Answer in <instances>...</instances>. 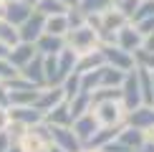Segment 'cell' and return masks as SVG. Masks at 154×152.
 Instances as JSON below:
<instances>
[{"mask_svg":"<svg viewBox=\"0 0 154 152\" xmlns=\"http://www.w3.org/2000/svg\"><path fill=\"white\" fill-rule=\"evenodd\" d=\"M66 46L73 48L76 53H86V51H94L101 46V38L88 23H83V25H76V28H71L66 33Z\"/></svg>","mask_w":154,"mask_h":152,"instance_id":"6da1fadb","label":"cell"},{"mask_svg":"<svg viewBox=\"0 0 154 152\" xmlns=\"http://www.w3.org/2000/svg\"><path fill=\"white\" fill-rule=\"evenodd\" d=\"M23 152H46L51 147V129L46 122H38V124H30L28 129L23 132V137L18 139Z\"/></svg>","mask_w":154,"mask_h":152,"instance_id":"7a4b0ae2","label":"cell"},{"mask_svg":"<svg viewBox=\"0 0 154 152\" xmlns=\"http://www.w3.org/2000/svg\"><path fill=\"white\" fill-rule=\"evenodd\" d=\"M91 114L96 117V122L101 127H111V124H124L126 109L121 104V99H106V101L91 104Z\"/></svg>","mask_w":154,"mask_h":152,"instance_id":"3957f363","label":"cell"},{"mask_svg":"<svg viewBox=\"0 0 154 152\" xmlns=\"http://www.w3.org/2000/svg\"><path fill=\"white\" fill-rule=\"evenodd\" d=\"M48 129H51V144H56V147H61L66 152H81L83 150L81 139L76 137L71 124H48Z\"/></svg>","mask_w":154,"mask_h":152,"instance_id":"277c9868","label":"cell"},{"mask_svg":"<svg viewBox=\"0 0 154 152\" xmlns=\"http://www.w3.org/2000/svg\"><path fill=\"white\" fill-rule=\"evenodd\" d=\"M99 48H101V56H104V63H109V66H114V68L129 71V68L137 66V61H134V53L124 51L121 46H116V43H101Z\"/></svg>","mask_w":154,"mask_h":152,"instance_id":"5b68a950","label":"cell"},{"mask_svg":"<svg viewBox=\"0 0 154 152\" xmlns=\"http://www.w3.org/2000/svg\"><path fill=\"white\" fill-rule=\"evenodd\" d=\"M121 104H124V109L129 112L134 106L144 104L142 101V91H139V79H137V66L129 68L124 76V81H121Z\"/></svg>","mask_w":154,"mask_h":152,"instance_id":"8992f818","label":"cell"},{"mask_svg":"<svg viewBox=\"0 0 154 152\" xmlns=\"http://www.w3.org/2000/svg\"><path fill=\"white\" fill-rule=\"evenodd\" d=\"M43 28H46V15L43 13H38L33 8V13H30L25 21L18 25V33H20V41H28V43H35V38L43 33Z\"/></svg>","mask_w":154,"mask_h":152,"instance_id":"52a82bcc","label":"cell"},{"mask_svg":"<svg viewBox=\"0 0 154 152\" xmlns=\"http://www.w3.org/2000/svg\"><path fill=\"white\" fill-rule=\"evenodd\" d=\"M142 38H144V36L139 33L137 25L129 21V23H124V25L116 30V38H114V43H116V46H121L124 51H129V53H134V51L142 48Z\"/></svg>","mask_w":154,"mask_h":152,"instance_id":"ba28073f","label":"cell"},{"mask_svg":"<svg viewBox=\"0 0 154 152\" xmlns=\"http://www.w3.org/2000/svg\"><path fill=\"white\" fill-rule=\"evenodd\" d=\"M124 124L137 127V129L152 127L154 124V104H139V106H134V109H129L126 117H124Z\"/></svg>","mask_w":154,"mask_h":152,"instance_id":"9c48e42d","label":"cell"},{"mask_svg":"<svg viewBox=\"0 0 154 152\" xmlns=\"http://www.w3.org/2000/svg\"><path fill=\"white\" fill-rule=\"evenodd\" d=\"M99 127H101V124L96 122V117L91 114V109L83 112V114H79V117H76L73 122H71V129L76 132V137L81 139V144H86L88 139H91V135H94L96 129H99Z\"/></svg>","mask_w":154,"mask_h":152,"instance_id":"30bf717a","label":"cell"},{"mask_svg":"<svg viewBox=\"0 0 154 152\" xmlns=\"http://www.w3.org/2000/svg\"><path fill=\"white\" fill-rule=\"evenodd\" d=\"M30 13H33V5L25 3V0H8V3H3V18L13 25H20Z\"/></svg>","mask_w":154,"mask_h":152,"instance_id":"8fae6325","label":"cell"},{"mask_svg":"<svg viewBox=\"0 0 154 152\" xmlns=\"http://www.w3.org/2000/svg\"><path fill=\"white\" fill-rule=\"evenodd\" d=\"M38 53L35 51V43H28V41H18L15 46H10V51H8V61L13 63V66L20 71V68L28 63L33 56Z\"/></svg>","mask_w":154,"mask_h":152,"instance_id":"7c38bea8","label":"cell"},{"mask_svg":"<svg viewBox=\"0 0 154 152\" xmlns=\"http://www.w3.org/2000/svg\"><path fill=\"white\" fill-rule=\"evenodd\" d=\"M66 99V94H63L61 84H53V86H41L38 89V99H35V106L41 112H48L51 106H56L58 101Z\"/></svg>","mask_w":154,"mask_h":152,"instance_id":"4fadbf2b","label":"cell"},{"mask_svg":"<svg viewBox=\"0 0 154 152\" xmlns=\"http://www.w3.org/2000/svg\"><path fill=\"white\" fill-rule=\"evenodd\" d=\"M20 74H23L33 86H38V89L46 86V68H43V56H41V53H35L33 59H30V61L20 68Z\"/></svg>","mask_w":154,"mask_h":152,"instance_id":"5bb4252c","label":"cell"},{"mask_svg":"<svg viewBox=\"0 0 154 152\" xmlns=\"http://www.w3.org/2000/svg\"><path fill=\"white\" fill-rule=\"evenodd\" d=\"M63 46H66V38L63 36H53V33H46V30L35 38V51L41 56H56Z\"/></svg>","mask_w":154,"mask_h":152,"instance_id":"9a60e30c","label":"cell"},{"mask_svg":"<svg viewBox=\"0 0 154 152\" xmlns=\"http://www.w3.org/2000/svg\"><path fill=\"white\" fill-rule=\"evenodd\" d=\"M8 114H10V119H15V122H20L25 127L43 122V112L38 109V106H33V104H28V106H8Z\"/></svg>","mask_w":154,"mask_h":152,"instance_id":"2e32d148","label":"cell"},{"mask_svg":"<svg viewBox=\"0 0 154 152\" xmlns=\"http://www.w3.org/2000/svg\"><path fill=\"white\" fill-rule=\"evenodd\" d=\"M56 63H58V84L66 79L71 71H76V63H79V53L73 48L63 46L58 53H56Z\"/></svg>","mask_w":154,"mask_h":152,"instance_id":"e0dca14e","label":"cell"},{"mask_svg":"<svg viewBox=\"0 0 154 152\" xmlns=\"http://www.w3.org/2000/svg\"><path fill=\"white\" fill-rule=\"evenodd\" d=\"M38 86H23V89H8V106H35Z\"/></svg>","mask_w":154,"mask_h":152,"instance_id":"ac0fdd59","label":"cell"},{"mask_svg":"<svg viewBox=\"0 0 154 152\" xmlns=\"http://www.w3.org/2000/svg\"><path fill=\"white\" fill-rule=\"evenodd\" d=\"M43 122L46 124H71L73 117H71V109H68V99H63L56 106H51L48 112H43Z\"/></svg>","mask_w":154,"mask_h":152,"instance_id":"d6986e66","label":"cell"},{"mask_svg":"<svg viewBox=\"0 0 154 152\" xmlns=\"http://www.w3.org/2000/svg\"><path fill=\"white\" fill-rule=\"evenodd\" d=\"M116 139L121 144H126L131 152H137L139 147H142V142H144V129H137V127H129V124H124L119 129V135H116Z\"/></svg>","mask_w":154,"mask_h":152,"instance_id":"ffe728a7","label":"cell"},{"mask_svg":"<svg viewBox=\"0 0 154 152\" xmlns=\"http://www.w3.org/2000/svg\"><path fill=\"white\" fill-rule=\"evenodd\" d=\"M137 79H139V91H142L144 104H154V84H152V71L144 66H137Z\"/></svg>","mask_w":154,"mask_h":152,"instance_id":"44dd1931","label":"cell"},{"mask_svg":"<svg viewBox=\"0 0 154 152\" xmlns=\"http://www.w3.org/2000/svg\"><path fill=\"white\" fill-rule=\"evenodd\" d=\"M104 66V56H101V48L86 51V53H79V63H76V71H91V68Z\"/></svg>","mask_w":154,"mask_h":152,"instance_id":"7402d4cb","label":"cell"},{"mask_svg":"<svg viewBox=\"0 0 154 152\" xmlns=\"http://www.w3.org/2000/svg\"><path fill=\"white\" fill-rule=\"evenodd\" d=\"M46 33H53V36H63L66 38L68 33V18L66 13H56V15H46Z\"/></svg>","mask_w":154,"mask_h":152,"instance_id":"603a6c76","label":"cell"},{"mask_svg":"<svg viewBox=\"0 0 154 152\" xmlns=\"http://www.w3.org/2000/svg\"><path fill=\"white\" fill-rule=\"evenodd\" d=\"M68 109H71V117H73V119L79 117V114L88 112V109H91V94H88V91L73 94V97L68 99Z\"/></svg>","mask_w":154,"mask_h":152,"instance_id":"cb8c5ba5","label":"cell"},{"mask_svg":"<svg viewBox=\"0 0 154 152\" xmlns=\"http://www.w3.org/2000/svg\"><path fill=\"white\" fill-rule=\"evenodd\" d=\"M124 76H126V71H121V68H114V66H109V63H104V66H101V84H99V86H121Z\"/></svg>","mask_w":154,"mask_h":152,"instance_id":"d4e9b609","label":"cell"},{"mask_svg":"<svg viewBox=\"0 0 154 152\" xmlns=\"http://www.w3.org/2000/svg\"><path fill=\"white\" fill-rule=\"evenodd\" d=\"M20 41V33H18V25L8 23L5 18H0V43H5V46H15V43Z\"/></svg>","mask_w":154,"mask_h":152,"instance_id":"484cf974","label":"cell"},{"mask_svg":"<svg viewBox=\"0 0 154 152\" xmlns=\"http://www.w3.org/2000/svg\"><path fill=\"white\" fill-rule=\"evenodd\" d=\"M79 74H81V91L91 94L94 89L101 84V66L99 68H91V71H79Z\"/></svg>","mask_w":154,"mask_h":152,"instance_id":"4316f807","label":"cell"},{"mask_svg":"<svg viewBox=\"0 0 154 152\" xmlns=\"http://www.w3.org/2000/svg\"><path fill=\"white\" fill-rule=\"evenodd\" d=\"M61 89H63V94H66V99H71L73 94H79L81 91V74L79 71H71L66 79L61 81Z\"/></svg>","mask_w":154,"mask_h":152,"instance_id":"83f0119b","label":"cell"},{"mask_svg":"<svg viewBox=\"0 0 154 152\" xmlns=\"http://www.w3.org/2000/svg\"><path fill=\"white\" fill-rule=\"evenodd\" d=\"M33 8H35L38 13H43V15H56V13H66V10H68L61 0H38Z\"/></svg>","mask_w":154,"mask_h":152,"instance_id":"f1b7e54d","label":"cell"},{"mask_svg":"<svg viewBox=\"0 0 154 152\" xmlns=\"http://www.w3.org/2000/svg\"><path fill=\"white\" fill-rule=\"evenodd\" d=\"M111 3H114V0H79V5H76V8L83 10L86 15H91V13H104Z\"/></svg>","mask_w":154,"mask_h":152,"instance_id":"f546056e","label":"cell"},{"mask_svg":"<svg viewBox=\"0 0 154 152\" xmlns=\"http://www.w3.org/2000/svg\"><path fill=\"white\" fill-rule=\"evenodd\" d=\"M134 61H137V66H144L149 68V71H154V51H134Z\"/></svg>","mask_w":154,"mask_h":152,"instance_id":"4dcf8cb0","label":"cell"},{"mask_svg":"<svg viewBox=\"0 0 154 152\" xmlns=\"http://www.w3.org/2000/svg\"><path fill=\"white\" fill-rule=\"evenodd\" d=\"M18 74H20V71L8 61V56H3V59H0V81L5 84V81H10L13 76H18Z\"/></svg>","mask_w":154,"mask_h":152,"instance_id":"1f68e13d","label":"cell"},{"mask_svg":"<svg viewBox=\"0 0 154 152\" xmlns=\"http://www.w3.org/2000/svg\"><path fill=\"white\" fill-rule=\"evenodd\" d=\"M66 18H68V30H71V28H76V25H83V23H86V13H83V10H79L76 5L66 10Z\"/></svg>","mask_w":154,"mask_h":152,"instance_id":"d6a6232c","label":"cell"},{"mask_svg":"<svg viewBox=\"0 0 154 152\" xmlns=\"http://www.w3.org/2000/svg\"><path fill=\"white\" fill-rule=\"evenodd\" d=\"M146 15H154V0H139L131 21H139V18H146Z\"/></svg>","mask_w":154,"mask_h":152,"instance_id":"836d02e7","label":"cell"},{"mask_svg":"<svg viewBox=\"0 0 154 152\" xmlns=\"http://www.w3.org/2000/svg\"><path fill=\"white\" fill-rule=\"evenodd\" d=\"M134 25H137V30L142 36L146 33H154V15H146V18H139V21H131Z\"/></svg>","mask_w":154,"mask_h":152,"instance_id":"e575fe53","label":"cell"},{"mask_svg":"<svg viewBox=\"0 0 154 152\" xmlns=\"http://www.w3.org/2000/svg\"><path fill=\"white\" fill-rule=\"evenodd\" d=\"M114 5H119V10H121V13H124V15L131 21L134 10H137V5H139V0H119V3H114Z\"/></svg>","mask_w":154,"mask_h":152,"instance_id":"d590c367","label":"cell"},{"mask_svg":"<svg viewBox=\"0 0 154 152\" xmlns=\"http://www.w3.org/2000/svg\"><path fill=\"white\" fill-rule=\"evenodd\" d=\"M10 122V114H8V106H0V132H5V127Z\"/></svg>","mask_w":154,"mask_h":152,"instance_id":"8d00e7d4","label":"cell"},{"mask_svg":"<svg viewBox=\"0 0 154 152\" xmlns=\"http://www.w3.org/2000/svg\"><path fill=\"white\" fill-rule=\"evenodd\" d=\"M142 51H154V33H146L142 38Z\"/></svg>","mask_w":154,"mask_h":152,"instance_id":"74e56055","label":"cell"},{"mask_svg":"<svg viewBox=\"0 0 154 152\" xmlns=\"http://www.w3.org/2000/svg\"><path fill=\"white\" fill-rule=\"evenodd\" d=\"M10 139H8V135H5V132H0V152H5V150H8L10 147Z\"/></svg>","mask_w":154,"mask_h":152,"instance_id":"f35d334b","label":"cell"},{"mask_svg":"<svg viewBox=\"0 0 154 152\" xmlns=\"http://www.w3.org/2000/svg\"><path fill=\"white\" fill-rule=\"evenodd\" d=\"M137 152H154V142H149V139H144V142H142V147H139Z\"/></svg>","mask_w":154,"mask_h":152,"instance_id":"ab89813d","label":"cell"},{"mask_svg":"<svg viewBox=\"0 0 154 152\" xmlns=\"http://www.w3.org/2000/svg\"><path fill=\"white\" fill-rule=\"evenodd\" d=\"M144 139H149V142H154V124L144 129Z\"/></svg>","mask_w":154,"mask_h":152,"instance_id":"60d3db41","label":"cell"},{"mask_svg":"<svg viewBox=\"0 0 154 152\" xmlns=\"http://www.w3.org/2000/svg\"><path fill=\"white\" fill-rule=\"evenodd\" d=\"M5 152H23V150H20V144H15V142H13V144H10V147L5 150Z\"/></svg>","mask_w":154,"mask_h":152,"instance_id":"b9f144b4","label":"cell"},{"mask_svg":"<svg viewBox=\"0 0 154 152\" xmlns=\"http://www.w3.org/2000/svg\"><path fill=\"white\" fill-rule=\"evenodd\" d=\"M63 5H66V8H73V5H79V0H61Z\"/></svg>","mask_w":154,"mask_h":152,"instance_id":"7bdbcfd3","label":"cell"},{"mask_svg":"<svg viewBox=\"0 0 154 152\" xmlns=\"http://www.w3.org/2000/svg\"><path fill=\"white\" fill-rule=\"evenodd\" d=\"M8 51H10V48L5 46V43H0V59H3V56H8Z\"/></svg>","mask_w":154,"mask_h":152,"instance_id":"ee69618b","label":"cell"},{"mask_svg":"<svg viewBox=\"0 0 154 152\" xmlns=\"http://www.w3.org/2000/svg\"><path fill=\"white\" fill-rule=\"evenodd\" d=\"M46 152H66V150H61V147H56V144H51V147H48Z\"/></svg>","mask_w":154,"mask_h":152,"instance_id":"f6af8a7d","label":"cell"},{"mask_svg":"<svg viewBox=\"0 0 154 152\" xmlns=\"http://www.w3.org/2000/svg\"><path fill=\"white\" fill-rule=\"evenodd\" d=\"M0 18H3V0H0Z\"/></svg>","mask_w":154,"mask_h":152,"instance_id":"bcb514c9","label":"cell"},{"mask_svg":"<svg viewBox=\"0 0 154 152\" xmlns=\"http://www.w3.org/2000/svg\"><path fill=\"white\" fill-rule=\"evenodd\" d=\"M114 3H119V0H114Z\"/></svg>","mask_w":154,"mask_h":152,"instance_id":"7dc6e473","label":"cell"},{"mask_svg":"<svg viewBox=\"0 0 154 152\" xmlns=\"http://www.w3.org/2000/svg\"><path fill=\"white\" fill-rule=\"evenodd\" d=\"M3 3H8V0H3Z\"/></svg>","mask_w":154,"mask_h":152,"instance_id":"c3c4849f","label":"cell"},{"mask_svg":"<svg viewBox=\"0 0 154 152\" xmlns=\"http://www.w3.org/2000/svg\"><path fill=\"white\" fill-rule=\"evenodd\" d=\"M0 106H3V104H0Z\"/></svg>","mask_w":154,"mask_h":152,"instance_id":"681fc988","label":"cell"},{"mask_svg":"<svg viewBox=\"0 0 154 152\" xmlns=\"http://www.w3.org/2000/svg\"><path fill=\"white\" fill-rule=\"evenodd\" d=\"M81 152H83V150H81Z\"/></svg>","mask_w":154,"mask_h":152,"instance_id":"f907efd6","label":"cell"}]
</instances>
